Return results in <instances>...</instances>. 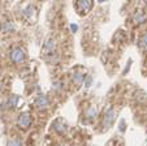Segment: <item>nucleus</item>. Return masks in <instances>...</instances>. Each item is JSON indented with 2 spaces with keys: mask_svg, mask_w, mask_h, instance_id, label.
<instances>
[{
  "mask_svg": "<svg viewBox=\"0 0 147 146\" xmlns=\"http://www.w3.org/2000/svg\"><path fill=\"white\" fill-rule=\"evenodd\" d=\"M11 59L14 61V63H22L25 60V52L21 48H14L11 54Z\"/></svg>",
  "mask_w": 147,
  "mask_h": 146,
  "instance_id": "f257e3e1",
  "label": "nucleus"
},
{
  "mask_svg": "<svg viewBox=\"0 0 147 146\" xmlns=\"http://www.w3.org/2000/svg\"><path fill=\"white\" fill-rule=\"evenodd\" d=\"M31 124V116L29 115L28 112H24L20 115L18 117V125L22 128H28L29 125Z\"/></svg>",
  "mask_w": 147,
  "mask_h": 146,
  "instance_id": "f03ea898",
  "label": "nucleus"
},
{
  "mask_svg": "<svg viewBox=\"0 0 147 146\" xmlns=\"http://www.w3.org/2000/svg\"><path fill=\"white\" fill-rule=\"evenodd\" d=\"M92 7V3L91 1H78L77 4H76V8H77V11L80 12V13H87V11H90V8Z\"/></svg>",
  "mask_w": 147,
  "mask_h": 146,
  "instance_id": "7ed1b4c3",
  "label": "nucleus"
},
{
  "mask_svg": "<svg viewBox=\"0 0 147 146\" xmlns=\"http://www.w3.org/2000/svg\"><path fill=\"white\" fill-rule=\"evenodd\" d=\"M115 117H116V112L113 110H108L104 116V120H103V125H106V127H109V125L113 123Z\"/></svg>",
  "mask_w": 147,
  "mask_h": 146,
  "instance_id": "20e7f679",
  "label": "nucleus"
},
{
  "mask_svg": "<svg viewBox=\"0 0 147 146\" xmlns=\"http://www.w3.org/2000/svg\"><path fill=\"white\" fill-rule=\"evenodd\" d=\"M35 105L39 110H45L48 107V99L46 98V95H39L35 101Z\"/></svg>",
  "mask_w": 147,
  "mask_h": 146,
  "instance_id": "39448f33",
  "label": "nucleus"
},
{
  "mask_svg": "<svg viewBox=\"0 0 147 146\" xmlns=\"http://www.w3.org/2000/svg\"><path fill=\"white\" fill-rule=\"evenodd\" d=\"M8 146H22V143H21V141L18 138H12L8 142Z\"/></svg>",
  "mask_w": 147,
  "mask_h": 146,
  "instance_id": "423d86ee",
  "label": "nucleus"
},
{
  "mask_svg": "<svg viewBox=\"0 0 147 146\" xmlns=\"http://www.w3.org/2000/svg\"><path fill=\"white\" fill-rule=\"evenodd\" d=\"M144 18H146V14L138 13V14H137V17H134V21H136V22H142Z\"/></svg>",
  "mask_w": 147,
  "mask_h": 146,
  "instance_id": "0eeeda50",
  "label": "nucleus"
},
{
  "mask_svg": "<svg viewBox=\"0 0 147 146\" xmlns=\"http://www.w3.org/2000/svg\"><path fill=\"white\" fill-rule=\"evenodd\" d=\"M95 115H96V108L91 107L87 111V116H89V117H95Z\"/></svg>",
  "mask_w": 147,
  "mask_h": 146,
  "instance_id": "6e6552de",
  "label": "nucleus"
},
{
  "mask_svg": "<svg viewBox=\"0 0 147 146\" xmlns=\"http://www.w3.org/2000/svg\"><path fill=\"white\" fill-rule=\"evenodd\" d=\"M139 44H141V47H146V48H147V34L142 37V39H141V42H139Z\"/></svg>",
  "mask_w": 147,
  "mask_h": 146,
  "instance_id": "1a4fd4ad",
  "label": "nucleus"
},
{
  "mask_svg": "<svg viewBox=\"0 0 147 146\" xmlns=\"http://www.w3.org/2000/svg\"><path fill=\"white\" fill-rule=\"evenodd\" d=\"M72 30H77V26H76V25H72Z\"/></svg>",
  "mask_w": 147,
  "mask_h": 146,
  "instance_id": "9d476101",
  "label": "nucleus"
}]
</instances>
